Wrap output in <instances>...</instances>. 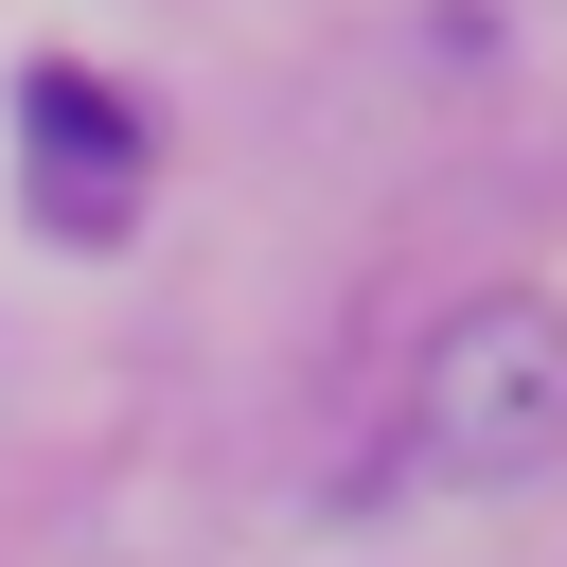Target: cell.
Returning <instances> with one entry per match:
<instances>
[{"mask_svg": "<svg viewBox=\"0 0 567 567\" xmlns=\"http://www.w3.org/2000/svg\"><path fill=\"white\" fill-rule=\"evenodd\" d=\"M567 443V319L549 301H461L425 337V390H408V461L443 496H496Z\"/></svg>", "mask_w": 567, "mask_h": 567, "instance_id": "cell-1", "label": "cell"}, {"mask_svg": "<svg viewBox=\"0 0 567 567\" xmlns=\"http://www.w3.org/2000/svg\"><path fill=\"white\" fill-rule=\"evenodd\" d=\"M18 124H35V195H53V230H106V213L142 195V106H106L89 71H35Z\"/></svg>", "mask_w": 567, "mask_h": 567, "instance_id": "cell-2", "label": "cell"}]
</instances>
